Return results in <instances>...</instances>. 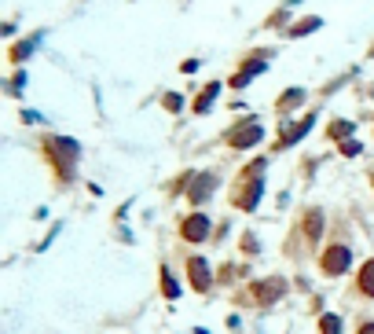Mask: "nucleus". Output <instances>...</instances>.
Segmentation results:
<instances>
[{"label": "nucleus", "mask_w": 374, "mask_h": 334, "mask_svg": "<svg viewBox=\"0 0 374 334\" xmlns=\"http://www.w3.org/2000/svg\"><path fill=\"white\" fill-rule=\"evenodd\" d=\"M349 133H352V121H334L327 136H330V140H341V136H349Z\"/></svg>", "instance_id": "nucleus-15"}, {"label": "nucleus", "mask_w": 374, "mask_h": 334, "mask_svg": "<svg viewBox=\"0 0 374 334\" xmlns=\"http://www.w3.org/2000/svg\"><path fill=\"white\" fill-rule=\"evenodd\" d=\"M180 107H184L180 95H166V110H180Z\"/></svg>", "instance_id": "nucleus-17"}, {"label": "nucleus", "mask_w": 374, "mask_h": 334, "mask_svg": "<svg viewBox=\"0 0 374 334\" xmlns=\"http://www.w3.org/2000/svg\"><path fill=\"white\" fill-rule=\"evenodd\" d=\"M161 294H166V298H176V294H180V286H176V279H173L169 268H161Z\"/></svg>", "instance_id": "nucleus-11"}, {"label": "nucleus", "mask_w": 374, "mask_h": 334, "mask_svg": "<svg viewBox=\"0 0 374 334\" xmlns=\"http://www.w3.org/2000/svg\"><path fill=\"white\" fill-rule=\"evenodd\" d=\"M34 44H37V41H22V44H15V48H11V59H15V62H22L29 52H34Z\"/></svg>", "instance_id": "nucleus-14"}, {"label": "nucleus", "mask_w": 374, "mask_h": 334, "mask_svg": "<svg viewBox=\"0 0 374 334\" xmlns=\"http://www.w3.org/2000/svg\"><path fill=\"white\" fill-rule=\"evenodd\" d=\"M180 235L187 239V243H202V239L209 235V217H206V213L187 217V220H184V228H180Z\"/></svg>", "instance_id": "nucleus-4"}, {"label": "nucleus", "mask_w": 374, "mask_h": 334, "mask_svg": "<svg viewBox=\"0 0 374 334\" xmlns=\"http://www.w3.org/2000/svg\"><path fill=\"white\" fill-rule=\"evenodd\" d=\"M187 268H191V283H194V290H206V286L213 283V276H209V265H206V258H191V261H187Z\"/></svg>", "instance_id": "nucleus-6"}, {"label": "nucleus", "mask_w": 374, "mask_h": 334, "mask_svg": "<svg viewBox=\"0 0 374 334\" xmlns=\"http://www.w3.org/2000/svg\"><path fill=\"white\" fill-rule=\"evenodd\" d=\"M319 225H323V213H308L305 232H308V235H319Z\"/></svg>", "instance_id": "nucleus-16"}, {"label": "nucleus", "mask_w": 374, "mask_h": 334, "mask_svg": "<svg viewBox=\"0 0 374 334\" xmlns=\"http://www.w3.org/2000/svg\"><path fill=\"white\" fill-rule=\"evenodd\" d=\"M349 265H352V258H349V250H345V246H330L327 253H323V261H319L323 276H341Z\"/></svg>", "instance_id": "nucleus-3"}, {"label": "nucleus", "mask_w": 374, "mask_h": 334, "mask_svg": "<svg viewBox=\"0 0 374 334\" xmlns=\"http://www.w3.org/2000/svg\"><path fill=\"white\" fill-rule=\"evenodd\" d=\"M261 169H265V162H253V166L246 169V180H242V187H239V191H232V202L239 206V210H253L257 199L265 195V180L257 177Z\"/></svg>", "instance_id": "nucleus-1"}, {"label": "nucleus", "mask_w": 374, "mask_h": 334, "mask_svg": "<svg viewBox=\"0 0 374 334\" xmlns=\"http://www.w3.org/2000/svg\"><path fill=\"white\" fill-rule=\"evenodd\" d=\"M356 283H360V290H363L367 298H374V261H367V265L360 268V279H356Z\"/></svg>", "instance_id": "nucleus-8"}, {"label": "nucleus", "mask_w": 374, "mask_h": 334, "mask_svg": "<svg viewBox=\"0 0 374 334\" xmlns=\"http://www.w3.org/2000/svg\"><path fill=\"white\" fill-rule=\"evenodd\" d=\"M301 100H305V92H301V88H290V92L283 95V100H279V110H290V107H298Z\"/></svg>", "instance_id": "nucleus-12"}, {"label": "nucleus", "mask_w": 374, "mask_h": 334, "mask_svg": "<svg viewBox=\"0 0 374 334\" xmlns=\"http://www.w3.org/2000/svg\"><path fill=\"white\" fill-rule=\"evenodd\" d=\"M261 136H265L261 121L250 118V121H242V125H235V129L227 133V143H232V147H253V143L261 140Z\"/></svg>", "instance_id": "nucleus-2"}, {"label": "nucleus", "mask_w": 374, "mask_h": 334, "mask_svg": "<svg viewBox=\"0 0 374 334\" xmlns=\"http://www.w3.org/2000/svg\"><path fill=\"white\" fill-rule=\"evenodd\" d=\"M213 187H217V177H213V173H199V177H194V184H191V191H187V199L199 206V202H206L209 195H213Z\"/></svg>", "instance_id": "nucleus-5"}, {"label": "nucleus", "mask_w": 374, "mask_h": 334, "mask_svg": "<svg viewBox=\"0 0 374 334\" xmlns=\"http://www.w3.org/2000/svg\"><path fill=\"white\" fill-rule=\"evenodd\" d=\"M341 154H360V143H356V140L352 143H341Z\"/></svg>", "instance_id": "nucleus-18"}, {"label": "nucleus", "mask_w": 374, "mask_h": 334, "mask_svg": "<svg viewBox=\"0 0 374 334\" xmlns=\"http://www.w3.org/2000/svg\"><path fill=\"white\" fill-rule=\"evenodd\" d=\"M217 92H220V85H206V92L199 95V100H194V110H199V114H206L209 107H213V100H217Z\"/></svg>", "instance_id": "nucleus-10"}, {"label": "nucleus", "mask_w": 374, "mask_h": 334, "mask_svg": "<svg viewBox=\"0 0 374 334\" xmlns=\"http://www.w3.org/2000/svg\"><path fill=\"white\" fill-rule=\"evenodd\" d=\"M319 334H341V320H338V316H323V320H319Z\"/></svg>", "instance_id": "nucleus-13"}, {"label": "nucleus", "mask_w": 374, "mask_h": 334, "mask_svg": "<svg viewBox=\"0 0 374 334\" xmlns=\"http://www.w3.org/2000/svg\"><path fill=\"white\" fill-rule=\"evenodd\" d=\"M360 334H374V323H363V327H360Z\"/></svg>", "instance_id": "nucleus-19"}, {"label": "nucleus", "mask_w": 374, "mask_h": 334, "mask_svg": "<svg viewBox=\"0 0 374 334\" xmlns=\"http://www.w3.org/2000/svg\"><path fill=\"white\" fill-rule=\"evenodd\" d=\"M323 19H316V15H308V19H301L298 26H290V37H305V34H312V29H319Z\"/></svg>", "instance_id": "nucleus-9"}, {"label": "nucleus", "mask_w": 374, "mask_h": 334, "mask_svg": "<svg viewBox=\"0 0 374 334\" xmlns=\"http://www.w3.org/2000/svg\"><path fill=\"white\" fill-rule=\"evenodd\" d=\"M286 290V286H283V279H268V283H257V298H261V301H275V298H279Z\"/></svg>", "instance_id": "nucleus-7"}]
</instances>
